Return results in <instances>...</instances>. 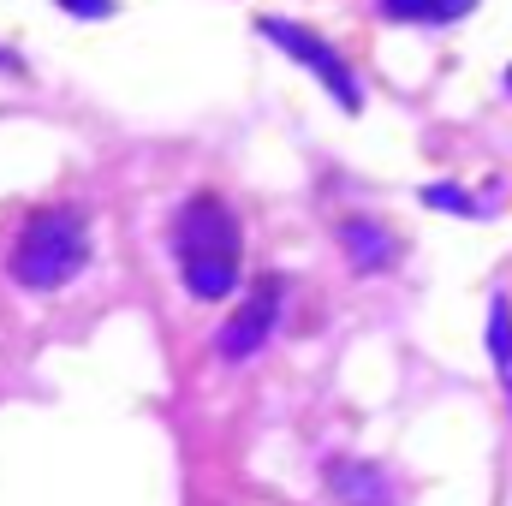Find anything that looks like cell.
Segmentation results:
<instances>
[{"label": "cell", "instance_id": "obj_1", "mask_svg": "<svg viewBox=\"0 0 512 506\" xmlns=\"http://www.w3.org/2000/svg\"><path fill=\"white\" fill-rule=\"evenodd\" d=\"M173 256H179V274H185V292L191 298H203V304L227 298L239 286V256H245L239 215L221 197L197 191L179 209V221H173Z\"/></svg>", "mask_w": 512, "mask_h": 506}, {"label": "cell", "instance_id": "obj_2", "mask_svg": "<svg viewBox=\"0 0 512 506\" xmlns=\"http://www.w3.org/2000/svg\"><path fill=\"white\" fill-rule=\"evenodd\" d=\"M84 262H90V221H84V209L48 203V209H36V215L18 227L12 256H6V274H12L18 286H30V292H54V286H66Z\"/></svg>", "mask_w": 512, "mask_h": 506}, {"label": "cell", "instance_id": "obj_3", "mask_svg": "<svg viewBox=\"0 0 512 506\" xmlns=\"http://www.w3.org/2000/svg\"><path fill=\"white\" fill-rule=\"evenodd\" d=\"M256 30H262L274 48H286L298 66H310L346 114H358V108H364V84H358V72L346 66V54H340L328 36H316L310 24H292V18H256Z\"/></svg>", "mask_w": 512, "mask_h": 506}, {"label": "cell", "instance_id": "obj_4", "mask_svg": "<svg viewBox=\"0 0 512 506\" xmlns=\"http://www.w3.org/2000/svg\"><path fill=\"white\" fill-rule=\"evenodd\" d=\"M280 292H286L280 274H262V280H256L251 298H245V304L233 310V322L221 328V358L239 364V358H251L256 346L268 340V328H274V316H280Z\"/></svg>", "mask_w": 512, "mask_h": 506}, {"label": "cell", "instance_id": "obj_5", "mask_svg": "<svg viewBox=\"0 0 512 506\" xmlns=\"http://www.w3.org/2000/svg\"><path fill=\"white\" fill-rule=\"evenodd\" d=\"M322 477H328V495L340 506H393V495H399L393 477L370 459H334Z\"/></svg>", "mask_w": 512, "mask_h": 506}, {"label": "cell", "instance_id": "obj_6", "mask_svg": "<svg viewBox=\"0 0 512 506\" xmlns=\"http://www.w3.org/2000/svg\"><path fill=\"white\" fill-rule=\"evenodd\" d=\"M334 239H340V251L352 256V268H364V274H382V268L399 262V239L387 233L376 215H346L334 227Z\"/></svg>", "mask_w": 512, "mask_h": 506}, {"label": "cell", "instance_id": "obj_7", "mask_svg": "<svg viewBox=\"0 0 512 506\" xmlns=\"http://www.w3.org/2000/svg\"><path fill=\"white\" fill-rule=\"evenodd\" d=\"M477 0H382V12L393 24H453L465 18Z\"/></svg>", "mask_w": 512, "mask_h": 506}, {"label": "cell", "instance_id": "obj_8", "mask_svg": "<svg viewBox=\"0 0 512 506\" xmlns=\"http://www.w3.org/2000/svg\"><path fill=\"white\" fill-rule=\"evenodd\" d=\"M489 358H495V370L507 381V399H512V304L495 292V304H489Z\"/></svg>", "mask_w": 512, "mask_h": 506}, {"label": "cell", "instance_id": "obj_9", "mask_svg": "<svg viewBox=\"0 0 512 506\" xmlns=\"http://www.w3.org/2000/svg\"><path fill=\"white\" fill-rule=\"evenodd\" d=\"M423 203H429V209H447V215H495L501 197H471V191H459V185H429Z\"/></svg>", "mask_w": 512, "mask_h": 506}, {"label": "cell", "instance_id": "obj_10", "mask_svg": "<svg viewBox=\"0 0 512 506\" xmlns=\"http://www.w3.org/2000/svg\"><path fill=\"white\" fill-rule=\"evenodd\" d=\"M60 6H66L72 18H114V12H120L114 0H60Z\"/></svg>", "mask_w": 512, "mask_h": 506}, {"label": "cell", "instance_id": "obj_11", "mask_svg": "<svg viewBox=\"0 0 512 506\" xmlns=\"http://www.w3.org/2000/svg\"><path fill=\"white\" fill-rule=\"evenodd\" d=\"M0 72H18V60H12V54H6V48H0Z\"/></svg>", "mask_w": 512, "mask_h": 506}, {"label": "cell", "instance_id": "obj_12", "mask_svg": "<svg viewBox=\"0 0 512 506\" xmlns=\"http://www.w3.org/2000/svg\"><path fill=\"white\" fill-rule=\"evenodd\" d=\"M507 90H512V72H507Z\"/></svg>", "mask_w": 512, "mask_h": 506}]
</instances>
